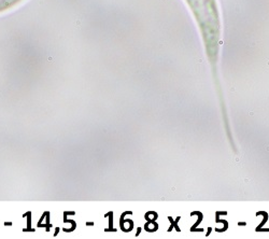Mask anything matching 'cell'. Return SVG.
<instances>
[{
  "label": "cell",
  "instance_id": "cell-1",
  "mask_svg": "<svg viewBox=\"0 0 269 239\" xmlns=\"http://www.w3.org/2000/svg\"><path fill=\"white\" fill-rule=\"evenodd\" d=\"M23 0H0V13L10 10L13 6H15L19 2H22Z\"/></svg>",
  "mask_w": 269,
  "mask_h": 239
}]
</instances>
